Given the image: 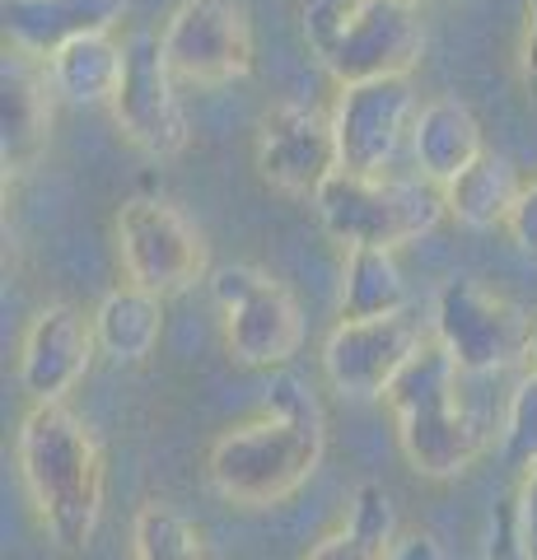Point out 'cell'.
Wrapping results in <instances>:
<instances>
[{
	"label": "cell",
	"mask_w": 537,
	"mask_h": 560,
	"mask_svg": "<svg viewBox=\"0 0 537 560\" xmlns=\"http://www.w3.org/2000/svg\"><path fill=\"white\" fill-rule=\"evenodd\" d=\"M327 113H332L346 173H388L402 140H411L421 103H416L411 75H388L365 84H337V98Z\"/></svg>",
	"instance_id": "cell-13"
},
{
	"label": "cell",
	"mask_w": 537,
	"mask_h": 560,
	"mask_svg": "<svg viewBox=\"0 0 537 560\" xmlns=\"http://www.w3.org/2000/svg\"><path fill=\"white\" fill-rule=\"evenodd\" d=\"M253 164L257 178L271 191L294 201H314V191L341 168L332 113H323L304 98L271 103L253 136Z\"/></svg>",
	"instance_id": "cell-11"
},
{
	"label": "cell",
	"mask_w": 537,
	"mask_h": 560,
	"mask_svg": "<svg viewBox=\"0 0 537 560\" xmlns=\"http://www.w3.org/2000/svg\"><path fill=\"white\" fill-rule=\"evenodd\" d=\"M327 453V416L308 378L290 370H271L262 393V411L244 425L220 430L206 448V481L220 500L238 510H271L323 467Z\"/></svg>",
	"instance_id": "cell-1"
},
{
	"label": "cell",
	"mask_w": 537,
	"mask_h": 560,
	"mask_svg": "<svg viewBox=\"0 0 537 560\" xmlns=\"http://www.w3.org/2000/svg\"><path fill=\"white\" fill-rule=\"evenodd\" d=\"M314 215L346 248H407L435 234L448 220L444 187L430 178H393V173H346L337 168L314 191Z\"/></svg>",
	"instance_id": "cell-5"
},
{
	"label": "cell",
	"mask_w": 537,
	"mask_h": 560,
	"mask_svg": "<svg viewBox=\"0 0 537 560\" xmlns=\"http://www.w3.org/2000/svg\"><path fill=\"white\" fill-rule=\"evenodd\" d=\"M160 43L178 84L197 90H224L248 80L257 66L253 20L238 0H178L160 28Z\"/></svg>",
	"instance_id": "cell-10"
},
{
	"label": "cell",
	"mask_w": 537,
	"mask_h": 560,
	"mask_svg": "<svg viewBox=\"0 0 537 560\" xmlns=\"http://www.w3.org/2000/svg\"><path fill=\"white\" fill-rule=\"evenodd\" d=\"M430 341L421 318L393 313V318H360V323H337L323 337V374L332 393L346 401H384L393 378L407 370V360Z\"/></svg>",
	"instance_id": "cell-12"
},
{
	"label": "cell",
	"mask_w": 537,
	"mask_h": 560,
	"mask_svg": "<svg viewBox=\"0 0 537 560\" xmlns=\"http://www.w3.org/2000/svg\"><path fill=\"white\" fill-rule=\"evenodd\" d=\"M514 514H518V533H524V547H528V556L537 560V467L528 471V477H518Z\"/></svg>",
	"instance_id": "cell-26"
},
{
	"label": "cell",
	"mask_w": 537,
	"mask_h": 560,
	"mask_svg": "<svg viewBox=\"0 0 537 560\" xmlns=\"http://www.w3.org/2000/svg\"><path fill=\"white\" fill-rule=\"evenodd\" d=\"M108 113L127 145L141 150L154 164L178 160L192 145V121H187V108H183L178 75L164 61L160 33L136 28L127 38V70Z\"/></svg>",
	"instance_id": "cell-9"
},
{
	"label": "cell",
	"mask_w": 537,
	"mask_h": 560,
	"mask_svg": "<svg viewBox=\"0 0 537 560\" xmlns=\"http://www.w3.org/2000/svg\"><path fill=\"white\" fill-rule=\"evenodd\" d=\"M14 463H20L33 518L51 547H90L103 523V500H108V467H103V444L90 420L75 416L66 401L28 407L14 434Z\"/></svg>",
	"instance_id": "cell-2"
},
{
	"label": "cell",
	"mask_w": 537,
	"mask_h": 560,
	"mask_svg": "<svg viewBox=\"0 0 537 560\" xmlns=\"http://www.w3.org/2000/svg\"><path fill=\"white\" fill-rule=\"evenodd\" d=\"M122 70H127V43H117L113 33H90V38H75L47 57L51 90H57V98L75 103V108H113Z\"/></svg>",
	"instance_id": "cell-18"
},
{
	"label": "cell",
	"mask_w": 537,
	"mask_h": 560,
	"mask_svg": "<svg viewBox=\"0 0 537 560\" xmlns=\"http://www.w3.org/2000/svg\"><path fill=\"white\" fill-rule=\"evenodd\" d=\"M411 5H425V0H411Z\"/></svg>",
	"instance_id": "cell-30"
},
{
	"label": "cell",
	"mask_w": 537,
	"mask_h": 560,
	"mask_svg": "<svg viewBox=\"0 0 537 560\" xmlns=\"http://www.w3.org/2000/svg\"><path fill=\"white\" fill-rule=\"evenodd\" d=\"M300 33L337 84L411 75L425 57V20L411 0H304Z\"/></svg>",
	"instance_id": "cell-4"
},
{
	"label": "cell",
	"mask_w": 537,
	"mask_h": 560,
	"mask_svg": "<svg viewBox=\"0 0 537 560\" xmlns=\"http://www.w3.org/2000/svg\"><path fill=\"white\" fill-rule=\"evenodd\" d=\"M481 150H487L481 145V121L458 94H440L421 103L411 127V160L421 168V178L448 187Z\"/></svg>",
	"instance_id": "cell-17"
},
{
	"label": "cell",
	"mask_w": 537,
	"mask_h": 560,
	"mask_svg": "<svg viewBox=\"0 0 537 560\" xmlns=\"http://www.w3.org/2000/svg\"><path fill=\"white\" fill-rule=\"evenodd\" d=\"M117 261L131 285H141L160 300H178L192 285L211 280V243L187 220L183 206L168 197H127L117 206Z\"/></svg>",
	"instance_id": "cell-7"
},
{
	"label": "cell",
	"mask_w": 537,
	"mask_h": 560,
	"mask_svg": "<svg viewBox=\"0 0 537 560\" xmlns=\"http://www.w3.org/2000/svg\"><path fill=\"white\" fill-rule=\"evenodd\" d=\"M90 318H94L98 350L117 364H145L164 341V300L131 285V280L103 294Z\"/></svg>",
	"instance_id": "cell-19"
},
{
	"label": "cell",
	"mask_w": 537,
	"mask_h": 560,
	"mask_svg": "<svg viewBox=\"0 0 537 560\" xmlns=\"http://www.w3.org/2000/svg\"><path fill=\"white\" fill-rule=\"evenodd\" d=\"M518 191H524V178H518L514 160H505L495 150H481L444 187V206H448V220H458L463 230H505L518 206Z\"/></svg>",
	"instance_id": "cell-20"
},
{
	"label": "cell",
	"mask_w": 537,
	"mask_h": 560,
	"mask_svg": "<svg viewBox=\"0 0 537 560\" xmlns=\"http://www.w3.org/2000/svg\"><path fill=\"white\" fill-rule=\"evenodd\" d=\"M505 234H510V243L518 253L537 261V178H528L524 191H518V206H514V215L505 224Z\"/></svg>",
	"instance_id": "cell-25"
},
{
	"label": "cell",
	"mask_w": 537,
	"mask_h": 560,
	"mask_svg": "<svg viewBox=\"0 0 537 560\" xmlns=\"http://www.w3.org/2000/svg\"><path fill=\"white\" fill-rule=\"evenodd\" d=\"M393 541H397V514L388 490L378 481H360L341 528L323 533L304 560H388Z\"/></svg>",
	"instance_id": "cell-22"
},
{
	"label": "cell",
	"mask_w": 537,
	"mask_h": 560,
	"mask_svg": "<svg viewBox=\"0 0 537 560\" xmlns=\"http://www.w3.org/2000/svg\"><path fill=\"white\" fill-rule=\"evenodd\" d=\"M220 308V337L234 364L244 370H285L304 346L300 300L276 276L248 261H224L206 280Z\"/></svg>",
	"instance_id": "cell-6"
},
{
	"label": "cell",
	"mask_w": 537,
	"mask_h": 560,
	"mask_svg": "<svg viewBox=\"0 0 537 560\" xmlns=\"http://www.w3.org/2000/svg\"><path fill=\"white\" fill-rule=\"evenodd\" d=\"M500 463L518 477L537 467V370H528L510 393L505 425H500Z\"/></svg>",
	"instance_id": "cell-24"
},
{
	"label": "cell",
	"mask_w": 537,
	"mask_h": 560,
	"mask_svg": "<svg viewBox=\"0 0 537 560\" xmlns=\"http://www.w3.org/2000/svg\"><path fill=\"white\" fill-rule=\"evenodd\" d=\"M131 0H5L0 5V24H5V43L33 51V57H51L66 43L90 38V33H113L127 20Z\"/></svg>",
	"instance_id": "cell-16"
},
{
	"label": "cell",
	"mask_w": 537,
	"mask_h": 560,
	"mask_svg": "<svg viewBox=\"0 0 537 560\" xmlns=\"http://www.w3.org/2000/svg\"><path fill=\"white\" fill-rule=\"evenodd\" d=\"M384 401L397 425V448L416 477L458 481L487 453V430L463 401V370L435 337L407 360Z\"/></svg>",
	"instance_id": "cell-3"
},
{
	"label": "cell",
	"mask_w": 537,
	"mask_h": 560,
	"mask_svg": "<svg viewBox=\"0 0 537 560\" xmlns=\"http://www.w3.org/2000/svg\"><path fill=\"white\" fill-rule=\"evenodd\" d=\"M388 560H448V551L430 533H397Z\"/></svg>",
	"instance_id": "cell-28"
},
{
	"label": "cell",
	"mask_w": 537,
	"mask_h": 560,
	"mask_svg": "<svg viewBox=\"0 0 537 560\" xmlns=\"http://www.w3.org/2000/svg\"><path fill=\"white\" fill-rule=\"evenodd\" d=\"M407 308H411L407 276L397 267L393 248H346L341 290H337V313L346 323L393 318V313H407Z\"/></svg>",
	"instance_id": "cell-21"
},
{
	"label": "cell",
	"mask_w": 537,
	"mask_h": 560,
	"mask_svg": "<svg viewBox=\"0 0 537 560\" xmlns=\"http://www.w3.org/2000/svg\"><path fill=\"white\" fill-rule=\"evenodd\" d=\"M98 337L94 318H84L75 304H43L28 318L20 337V355H14V378L28 407H47V401H66L94 370Z\"/></svg>",
	"instance_id": "cell-14"
},
{
	"label": "cell",
	"mask_w": 537,
	"mask_h": 560,
	"mask_svg": "<svg viewBox=\"0 0 537 560\" xmlns=\"http://www.w3.org/2000/svg\"><path fill=\"white\" fill-rule=\"evenodd\" d=\"M528 370H537V318H533V337H528Z\"/></svg>",
	"instance_id": "cell-29"
},
{
	"label": "cell",
	"mask_w": 537,
	"mask_h": 560,
	"mask_svg": "<svg viewBox=\"0 0 537 560\" xmlns=\"http://www.w3.org/2000/svg\"><path fill=\"white\" fill-rule=\"evenodd\" d=\"M518 80L537 94V0H528L524 33H518Z\"/></svg>",
	"instance_id": "cell-27"
},
{
	"label": "cell",
	"mask_w": 537,
	"mask_h": 560,
	"mask_svg": "<svg viewBox=\"0 0 537 560\" xmlns=\"http://www.w3.org/2000/svg\"><path fill=\"white\" fill-rule=\"evenodd\" d=\"M51 117H57V90H51L47 61L5 43V61H0V168L5 178H24L43 164L51 145Z\"/></svg>",
	"instance_id": "cell-15"
},
{
	"label": "cell",
	"mask_w": 537,
	"mask_h": 560,
	"mask_svg": "<svg viewBox=\"0 0 537 560\" xmlns=\"http://www.w3.org/2000/svg\"><path fill=\"white\" fill-rule=\"evenodd\" d=\"M430 337L454 355L463 378H481L510 370V364H528L533 318L510 294L487 290L472 276H448L435 290Z\"/></svg>",
	"instance_id": "cell-8"
},
{
	"label": "cell",
	"mask_w": 537,
	"mask_h": 560,
	"mask_svg": "<svg viewBox=\"0 0 537 560\" xmlns=\"http://www.w3.org/2000/svg\"><path fill=\"white\" fill-rule=\"evenodd\" d=\"M131 560H215L211 541L168 500H145L131 514Z\"/></svg>",
	"instance_id": "cell-23"
}]
</instances>
